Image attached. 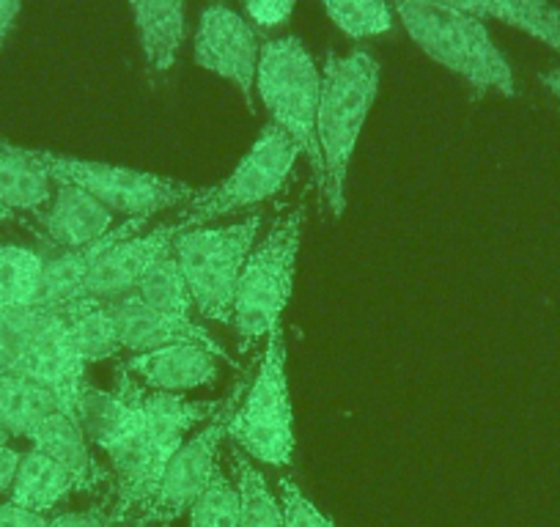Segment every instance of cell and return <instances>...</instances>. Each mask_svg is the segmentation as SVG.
I'll return each instance as SVG.
<instances>
[{
    "label": "cell",
    "instance_id": "13",
    "mask_svg": "<svg viewBox=\"0 0 560 527\" xmlns=\"http://www.w3.org/2000/svg\"><path fill=\"white\" fill-rule=\"evenodd\" d=\"M23 376L47 387L58 399L61 410L78 421L80 393L89 382H85L83 358L69 338V321L63 308H50V316H47L45 327L39 330L34 349L25 360Z\"/></svg>",
    "mask_w": 560,
    "mask_h": 527
},
{
    "label": "cell",
    "instance_id": "20",
    "mask_svg": "<svg viewBox=\"0 0 560 527\" xmlns=\"http://www.w3.org/2000/svg\"><path fill=\"white\" fill-rule=\"evenodd\" d=\"M476 20H498L560 56V12L549 0H438Z\"/></svg>",
    "mask_w": 560,
    "mask_h": 527
},
{
    "label": "cell",
    "instance_id": "34",
    "mask_svg": "<svg viewBox=\"0 0 560 527\" xmlns=\"http://www.w3.org/2000/svg\"><path fill=\"white\" fill-rule=\"evenodd\" d=\"M52 516L20 508L14 503H0V527H50Z\"/></svg>",
    "mask_w": 560,
    "mask_h": 527
},
{
    "label": "cell",
    "instance_id": "14",
    "mask_svg": "<svg viewBox=\"0 0 560 527\" xmlns=\"http://www.w3.org/2000/svg\"><path fill=\"white\" fill-rule=\"evenodd\" d=\"M36 225L58 253L78 250L110 234L113 212L80 187L56 185L50 203L36 214Z\"/></svg>",
    "mask_w": 560,
    "mask_h": 527
},
{
    "label": "cell",
    "instance_id": "32",
    "mask_svg": "<svg viewBox=\"0 0 560 527\" xmlns=\"http://www.w3.org/2000/svg\"><path fill=\"white\" fill-rule=\"evenodd\" d=\"M298 0H245V9L258 28H280L292 20Z\"/></svg>",
    "mask_w": 560,
    "mask_h": 527
},
{
    "label": "cell",
    "instance_id": "27",
    "mask_svg": "<svg viewBox=\"0 0 560 527\" xmlns=\"http://www.w3.org/2000/svg\"><path fill=\"white\" fill-rule=\"evenodd\" d=\"M47 316H50V308H42V305L0 308V374L23 376L25 360Z\"/></svg>",
    "mask_w": 560,
    "mask_h": 527
},
{
    "label": "cell",
    "instance_id": "22",
    "mask_svg": "<svg viewBox=\"0 0 560 527\" xmlns=\"http://www.w3.org/2000/svg\"><path fill=\"white\" fill-rule=\"evenodd\" d=\"M58 410H61L58 399L39 382L28 376L0 374V434L28 440L36 426Z\"/></svg>",
    "mask_w": 560,
    "mask_h": 527
},
{
    "label": "cell",
    "instance_id": "24",
    "mask_svg": "<svg viewBox=\"0 0 560 527\" xmlns=\"http://www.w3.org/2000/svg\"><path fill=\"white\" fill-rule=\"evenodd\" d=\"M52 181L20 154L18 143L0 138V201L14 214H39L50 203Z\"/></svg>",
    "mask_w": 560,
    "mask_h": 527
},
{
    "label": "cell",
    "instance_id": "31",
    "mask_svg": "<svg viewBox=\"0 0 560 527\" xmlns=\"http://www.w3.org/2000/svg\"><path fill=\"white\" fill-rule=\"evenodd\" d=\"M280 505H283V527H336L319 505L311 503L303 489L292 478H280Z\"/></svg>",
    "mask_w": 560,
    "mask_h": 527
},
{
    "label": "cell",
    "instance_id": "21",
    "mask_svg": "<svg viewBox=\"0 0 560 527\" xmlns=\"http://www.w3.org/2000/svg\"><path fill=\"white\" fill-rule=\"evenodd\" d=\"M72 492V476L56 459L31 448L20 459L18 478L12 483V492H9V503L36 511V514H50L58 505L67 503Z\"/></svg>",
    "mask_w": 560,
    "mask_h": 527
},
{
    "label": "cell",
    "instance_id": "7",
    "mask_svg": "<svg viewBox=\"0 0 560 527\" xmlns=\"http://www.w3.org/2000/svg\"><path fill=\"white\" fill-rule=\"evenodd\" d=\"M261 218L240 220V223L220 225V229H190L179 234L171 245L182 276L190 286L192 303L203 319L231 325L242 267L256 245Z\"/></svg>",
    "mask_w": 560,
    "mask_h": 527
},
{
    "label": "cell",
    "instance_id": "12",
    "mask_svg": "<svg viewBox=\"0 0 560 527\" xmlns=\"http://www.w3.org/2000/svg\"><path fill=\"white\" fill-rule=\"evenodd\" d=\"M110 305L113 316H116L121 352L143 354L152 352V349L176 347V343H196V347H203L218 360L229 363L231 368H240L236 360L192 319H176V316L160 314V311L149 308L135 292L121 300H113Z\"/></svg>",
    "mask_w": 560,
    "mask_h": 527
},
{
    "label": "cell",
    "instance_id": "2",
    "mask_svg": "<svg viewBox=\"0 0 560 527\" xmlns=\"http://www.w3.org/2000/svg\"><path fill=\"white\" fill-rule=\"evenodd\" d=\"M418 50L465 80L478 94L516 96L514 69L494 45L483 20L443 7L438 0H387Z\"/></svg>",
    "mask_w": 560,
    "mask_h": 527
},
{
    "label": "cell",
    "instance_id": "19",
    "mask_svg": "<svg viewBox=\"0 0 560 527\" xmlns=\"http://www.w3.org/2000/svg\"><path fill=\"white\" fill-rule=\"evenodd\" d=\"M143 61L152 72L174 69L187 34V0H127Z\"/></svg>",
    "mask_w": 560,
    "mask_h": 527
},
{
    "label": "cell",
    "instance_id": "15",
    "mask_svg": "<svg viewBox=\"0 0 560 527\" xmlns=\"http://www.w3.org/2000/svg\"><path fill=\"white\" fill-rule=\"evenodd\" d=\"M140 382L147 390L185 393L196 387H209L218 382V358L196 343H176V347L152 349V352L132 354L118 365Z\"/></svg>",
    "mask_w": 560,
    "mask_h": 527
},
{
    "label": "cell",
    "instance_id": "8",
    "mask_svg": "<svg viewBox=\"0 0 560 527\" xmlns=\"http://www.w3.org/2000/svg\"><path fill=\"white\" fill-rule=\"evenodd\" d=\"M300 157L303 154H300L298 143L280 127L267 124L256 143L247 149L242 163L231 171L229 179L220 181L218 187H207V192L198 201L187 203L185 212L176 214L171 223L179 229V234H185V231L201 229L225 214L269 201L283 190Z\"/></svg>",
    "mask_w": 560,
    "mask_h": 527
},
{
    "label": "cell",
    "instance_id": "36",
    "mask_svg": "<svg viewBox=\"0 0 560 527\" xmlns=\"http://www.w3.org/2000/svg\"><path fill=\"white\" fill-rule=\"evenodd\" d=\"M20 12H23V0H0V52L7 47L14 25H18Z\"/></svg>",
    "mask_w": 560,
    "mask_h": 527
},
{
    "label": "cell",
    "instance_id": "5",
    "mask_svg": "<svg viewBox=\"0 0 560 527\" xmlns=\"http://www.w3.org/2000/svg\"><path fill=\"white\" fill-rule=\"evenodd\" d=\"M18 149L52 185L80 187V190L94 196L100 203H105L113 214L118 212L127 214V218H154V214L165 212V209L198 201L207 192V187H192L179 179L147 174V171L67 157V154L45 152V149Z\"/></svg>",
    "mask_w": 560,
    "mask_h": 527
},
{
    "label": "cell",
    "instance_id": "6",
    "mask_svg": "<svg viewBox=\"0 0 560 527\" xmlns=\"http://www.w3.org/2000/svg\"><path fill=\"white\" fill-rule=\"evenodd\" d=\"M322 72L314 56L298 36H280L261 45L256 74V94L267 107L275 127L298 143L300 154L311 163L316 185L322 181V154L316 141Z\"/></svg>",
    "mask_w": 560,
    "mask_h": 527
},
{
    "label": "cell",
    "instance_id": "37",
    "mask_svg": "<svg viewBox=\"0 0 560 527\" xmlns=\"http://www.w3.org/2000/svg\"><path fill=\"white\" fill-rule=\"evenodd\" d=\"M538 80H541L544 89H547L549 94H552L555 99L560 102V69H549V72H541V74H538Z\"/></svg>",
    "mask_w": 560,
    "mask_h": 527
},
{
    "label": "cell",
    "instance_id": "10",
    "mask_svg": "<svg viewBox=\"0 0 560 527\" xmlns=\"http://www.w3.org/2000/svg\"><path fill=\"white\" fill-rule=\"evenodd\" d=\"M192 58L203 72L225 80L240 91L245 105L256 107V74L261 42L256 28L234 9L214 3L201 14L192 39Z\"/></svg>",
    "mask_w": 560,
    "mask_h": 527
},
{
    "label": "cell",
    "instance_id": "4",
    "mask_svg": "<svg viewBox=\"0 0 560 527\" xmlns=\"http://www.w3.org/2000/svg\"><path fill=\"white\" fill-rule=\"evenodd\" d=\"M234 448L269 467H289L294 461V407L287 374V332L283 321L267 336L264 358L250 387L229 421Z\"/></svg>",
    "mask_w": 560,
    "mask_h": 527
},
{
    "label": "cell",
    "instance_id": "30",
    "mask_svg": "<svg viewBox=\"0 0 560 527\" xmlns=\"http://www.w3.org/2000/svg\"><path fill=\"white\" fill-rule=\"evenodd\" d=\"M187 527H240V500H236L234 481L223 470L214 472L207 492L196 500Z\"/></svg>",
    "mask_w": 560,
    "mask_h": 527
},
{
    "label": "cell",
    "instance_id": "9",
    "mask_svg": "<svg viewBox=\"0 0 560 527\" xmlns=\"http://www.w3.org/2000/svg\"><path fill=\"white\" fill-rule=\"evenodd\" d=\"M245 387V379L236 382L234 393L225 396L218 415H214L207 426H201V432L187 437V443L176 450V456L168 461L163 478H160L158 489H154L152 500L143 505V511H140L138 516H135V527L168 525V522L187 514V511L196 505V500L207 492L214 472L220 470V443H223L225 434H229V421L236 412V407H240Z\"/></svg>",
    "mask_w": 560,
    "mask_h": 527
},
{
    "label": "cell",
    "instance_id": "28",
    "mask_svg": "<svg viewBox=\"0 0 560 527\" xmlns=\"http://www.w3.org/2000/svg\"><path fill=\"white\" fill-rule=\"evenodd\" d=\"M45 258L31 247L0 245V308L34 305Z\"/></svg>",
    "mask_w": 560,
    "mask_h": 527
},
{
    "label": "cell",
    "instance_id": "1",
    "mask_svg": "<svg viewBox=\"0 0 560 527\" xmlns=\"http://www.w3.org/2000/svg\"><path fill=\"white\" fill-rule=\"evenodd\" d=\"M380 61L369 50L327 56L322 72L316 141L322 154V203L332 218L347 209V179L360 132L380 94Z\"/></svg>",
    "mask_w": 560,
    "mask_h": 527
},
{
    "label": "cell",
    "instance_id": "26",
    "mask_svg": "<svg viewBox=\"0 0 560 527\" xmlns=\"http://www.w3.org/2000/svg\"><path fill=\"white\" fill-rule=\"evenodd\" d=\"M149 308L160 311L165 316H176V319H192L198 314L196 303H192L190 286H187L185 276H182L179 264H176L174 253H163L158 261L147 270V276L140 278L138 289H135Z\"/></svg>",
    "mask_w": 560,
    "mask_h": 527
},
{
    "label": "cell",
    "instance_id": "3",
    "mask_svg": "<svg viewBox=\"0 0 560 527\" xmlns=\"http://www.w3.org/2000/svg\"><path fill=\"white\" fill-rule=\"evenodd\" d=\"M303 229L305 207L298 203L272 220L264 239L253 245L236 283L234 316H231L240 352H250L253 343L267 338L283 319L298 276Z\"/></svg>",
    "mask_w": 560,
    "mask_h": 527
},
{
    "label": "cell",
    "instance_id": "11",
    "mask_svg": "<svg viewBox=\"0 0 560 527\" xmlns=\"http://www.w3.org/2000/svg\"><path fill=\"white\" fill-rule=\"evenodd\" d=\"M179 236V229L174 223H163L158 229L138 234L132 239H124L113 245L94 270L89 272L83 283L80 300H96V303H113L138 289L140 278L158 261L163 253L171 250L174 239Z\"/></svg>",
    "mask_w": 560,
    "mask_h": 527
},
{
    "label": "cell",
    "instance_id": "33",
    "mask_svg": "<svg viewBox=\"0 0 560 527\" xmlns=\"http://www.w3.org/2000/svg\"><path fill=\"white\" fill-rule=\"evenodd\" d=\"M110 525V505L96 503L85 511H67L50 519V527H107Z\"/></svg>",
    "mask_w": 560,
    "mask_h": 527
},
{
    "label": "cell",
    "instance_id": "18",
    "mask_svg": "<svg viewBox=\"0 0 560 527\" xmlns=\"http://www.w3.org/2000/svg\"><path fill=\"white\" fill-rule=\"evenodd\" d=\"M28 443L31 448L56 459L72 476L74 492H100L102 487L113 483V478L102 470L96 456L91 454V443L80 423L67 412L58 410L45 418L28 437Z\"/></svg>",
    "mask_w": 560,
    "mask_h": 527
},
{
    "label": "cell",
    "instance_id": "25",
    "mask_svg": "<svg viewBox=\"0 0 560 527\" xmlns=\"http://www.w3.org/2000/svg\"><path fill=\"white\" fill-rule=\"evenodd\" d=\"M231 470L240 500V527H283V505L250 456L231 448Z\"/></svg>",
    "mask_w": 560,
    "mask_h": 527
},
{
    "label": "cell",
    "instance_id": "29",
    "mask_svg": "<svg viewBox=\"0 0 560 527\" xmlns=\"http://www.w3.org/2000/svg\"><path fill=\"white\" fill-rule=\"evenodd\" d=\"M322 7L330 23L354 42L390 34L396 17L387 0H322Z\"/></svg>",
    "mask_w": 560,
    "mask_h": 527
},
{
    "label": "cell",
    "instance_id": "17",
    "mask_svg": "<svg viewBox=\"0 0 560 527\" xmlns=\"http://www.w3.org/2000/svg\"><path fill=\"white\" fill-rule=\"evenodd\" d=\"M223 401H192L182 393L147 390L143 393V429L160 467H168L176 450L187 443L192 429L207 426L220 412Z\"/></svg>",
    "mask_w": 560,
    "mask_h": 527
},
{
    "label": "cell",
    "instance_id": "38",
    "mask_svg": "<svg viewBox=\"0 0 560 527\" xmlns=\"http://www.w3.org/2000/svg\"><path fill=\"white\" fill-rule=\"evenodd\" d=\"M9 220H18V214H14L7 203L0 201V223H9Z\"/></svg>",
    "mask_w": 560,
    "mask_h": 527
},
{
    "label": "cell",
    "instance_id": "35",
    "mask_svg": "<svg viewBox=\"0 0 560 527\" xmlns=\"http://www.w3.org/2000/svg\"><path fill=\"white\" fill-rule=\"evenodd\" d=\"M23 454L18 448H12L7 434H0V497L12 492V483L18 478V467Z\"/></svg>",
    "mask_w": 560,
    "mask_h": 527
},
{
    "label": "cell",
    "instance_id": "23",
    "mask_svg": "<svg viewBox=\"0 0 560 527\" xmlns=\"http://www.w3.org/2000/svg\"><path fill=\"white\" fill-rule=\"evenodd\" d=\"M69 321V338L83 363H102L113 360L121 352L118 341L116 316H113L110 303H96V300H74V303L61 305Z\"/></svg>",
    "mask_w": 560,
    "mask_h": 527
},
{
    "label": "cell",
    "instance_id": "16",
    "mask_svg": "<svg viewBox=\"0 0 560 527\" xmlns=\"http://www.w3.org/2000/svg\"><path fill=\"white\" fill-rule=\"evenodd\" d=\"M147 223L149 218H129L124 220L121 225H113L110 234L91 242V245L78 247V250H61L52 258H45L39 294H36L34 305H42V308H61V305L80 300L83 283L85 278H89V272L94 270V264L100 261L113 245L138 236L140 231L147 229Z\"/></svg>",
    "mask_w": 560,
    "mask_h": 527
}]
</instances>
